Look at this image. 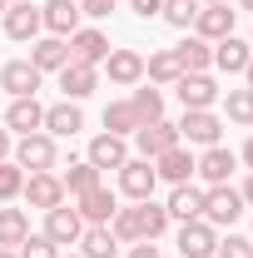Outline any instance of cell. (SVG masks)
<instances>
[{"mask_svg":"<svg viewBox=\"0 0 253 258\" xmlns=\"http://www.w3.org/2000/svg\"><path fill=\"white\" fill-rule=\"evenodd\" d=\"M243 209H248V204H243V194L233 189V184H209V189H204V224L233 228V219H238Z\"/></svg>","mask_w":253,"mask_h":258,"instance_id":"6da1fadb","label":"cell"},{"mask_svg":"<svg viewBox=\"0 0 253 258\" xmlns=\"http://www.w3.org/2000/svg\"><path fill=\"white\" fill-rule=\"evenodd\" d=\"M174 129H179V144H199V149H209V144L223 139V119L214 109H184V119Z\"/></svg>","mask_w":253,"mask_h":258,"instance_id":"7a4b0ae2","label":"cell"},{"mask_svg":"<svg viewBox=\"0 0 253 258\" xmlns=\"http://www.w3.org/2000/svg\"><path fill=\"white\" fill-rule=\"evenodd\" d=\"M114 174H119V194H124V199H134V204L154 199V184H159L154 159H124Z\"/></svg>","mask_w":253,"mask_h":258,"instance_id":"3957f363","label":"cell"},{"mask_svg":"<svg viewBox=\"0 0 253 258\" xmlns=\"http://www.w3.org/2000/svg\"><path fill=\"white\" fill-rule=\"evenodd\" d=\"M20 169H30V174H45V169H55V134H20V144L10 149Z\"/></svg>","mask_w":253,"mask_h":258,"instance_id":"277c9868","label":"cell"},{"mask_svg":"<svg viewBox=\"0 0 253 258\" xmlns=\"http://www.w3.org/2000/svg\"><path fill=\"white\" fill-rule=\"evenodd\" d=\"M80 233H85V219H80V209H70V204H55V209L45 214V238H50L55 248H75V243H80Z\"/></svg>","mask_w":253,"mask_h":258,"instance_id":"5b68a950","label":"cell"},{"mask_svg":"<svg viewBox=\"0 0 253 258\" xmlns=\"http://www.w3.org/2000/svg\"><path fill=\"white\" fill-rule=\"evenodd\" d=\"M219 253V228L204 224V219H189L179 224V258H214Z\"/></svg>","mask_w":253,"mask_h":258,"instance_id":"8992f818","label":"cell"},{"mask_svg":"<svg viewBox=\"0 0 253 258\" xmlns=\"http://www.w3.org/2000/svg\"><path fill=\"white\" fill-rule=\"evenodd\" d=\"M129 139H134L139 159H159L164 149H174V144H179V129L169 124V119H154V124H139Z\"/></svg>","mask_w":253,"mask_h":258,"instance_id":"52a82bcc","label":"cell"},{"mask_svg":"<svg viewBox=\"0 0 253 258\" xmlns=\"http://www.w3.org/2000/svg\"><path fill=\"white\" fill-rule=\"evenodd\" d=\"M174 90H179V104L184 109H214L219 95H223L219 85H214V75H179Z\"/></svg>","mask_w":253,"mask_h":258,"instance_id":"ba28073f","label":"cell"},{"mask_svg":"<svg viewBox=\"0 0 253 258\" xmlns=\"http://www.w3.org/2000/svg\"><path fill=\"white\" fill-rule=\"evenodd\" d=\"M80 20H85L80 15V0H45L40 5V25L50 35H60V40H70V35L80 30Z\"/></svg>","mask_w":253,"mask_h":258,"instance_id":"9c48e42d","label":"cell"},{"mask_svg":"<svg viewBox=\"0 0 253 258\" xmlns=\"http://www.w3.org/2000/svg\"><path fill=\"white\" fill-rule=\"evenodd\" d=\"M233 5H199V15H194V35L199 40H209V45H219L223 35H233Z\"/></svg>","mask_w":253,"mask_h":258,"instance_id":"30bf717a","label":"cell"},{"mask_svg":"<svg viewBox=\"0 0 253 258\" xmlns=\"http://www.w3.org/2000/svg\"><path fill=\"white\" fill-rule=\"evenodd\" d=\"M60 90H65V99H75V104H80L85 95H95V90H99V64L70 60V64L60 70Z\"/></svg>","mask_w":253,"mask_h":258,"instance_id":"8fae6325","label":"cell"},{"mask_svg":"<svg viewBox=\"0 0 253 258\" xmlns=\"http://www.w3.org/2000/svg\"><path fill=\"white\" fill-rule=\"evenodd\" d=\"M40 80H45V75H40V70H35L30 60H10L5 70H0V90H5L10 99H25V95H35V90H40Z\"/></svg>","mask_w":253,"mask_h":258,"instance_id":"7c38bea8","label":"cell"},{"mask_svg":"<svg viewBox=\"0 0 253 258\" xmlns=\"http://www.w3.org/2000/svg\"><path fill=\"white\" fill-rule=\"evenodd\" d=\"M40 30H45V25H40V5H35V0H20V5L10 0V10H5V35H10V40H40Z\"/></svg>","mask_w":253,"mask_h":258,"instance_id":"4fadbf2b","label":"cell"},{"mask_svg":"<svg viewBox=\"0 0 253 258\" xmlns=\"http://www.w3.org/2000/svg\"><path fill=\"white\" fill-rule=\"evenodd\" d=\"M194 164H199V159L189 154V144H174V149H164V154L154 159V174L164 179V184H189Z\"/></svg>","mask_w":253,"mask_h":258,"instance_id":"5bb4252c","label":"cell"},{"mask_svg":"<svg viewBox=\"0 0 253 258\" xmlns=\"http://www.w3.org/2000/svg\"><path fill=\"white\" fill-rule=\"evenodd\" d=\"M5 129H10V134H35V129H45V104H40L35 95L10 99V109H5Z\"/></svg>","mask_w":253,"mask_h":258,"instance_id":"9a60e30c","label":"cell"},{"mask_svg":"<svg viewBox=\"0 0 253 258\" xmlns=\"http://www.w3.org/2000/svg\"><path fill=\"white\" fill-rule=\"evenodd\" d=\"M20 194L30 199V209H45V214H50L55 204H65V184H60V174H50V169H45V174H30Z\"/></svg>","mask_w":253,"mask_h":258,"instance_id":"2e32d148","label":"cell"},{"mask_svg":"<svg viewBox=\"0 0 253 258\" xmlns=\"http://www.w3.org/2000/svg\"><path fill=\"white\" fill-rule=\"evenodd\" d=\"M114 209H119V194L104 189V184H95V189L80 194V219H85V224H109Z\"/></svg>","mask_w":253,"mask_h":258,"instance_id":"e0dca14e","label":"cell"},{"mask_svg":"<svg viewBox=\"0 0 253 258\" xmlns=\"http://www.w3.org/2000/svg\"><path fill=\"white\" fill-rule=\"evenodd\" d=\"M104 75H109V85H139L144 80V55L139 50H109L104 55Z\"/></svg>","mask_w":253,"mask_h":258,"instance_id":"ac0fdd59","label":"cell"},{"mask_svg":"<svg viewBox=\"0 0 253 258\" xmlns=\"http://www.w3.org/2000/svg\"><path fill=\"white\" fill-rule=\"evenodd\" d=\"M233 149H223V144H209L204 154H199V164H194V174L204 179V184H228V174H233Z\"/></svg>","mask_w":253,"mask_h":258,"instance_id":"d6986e66","label":"cell"},{"mask_svg":"<svg viewBox=\"0 0 253 258\" xmlns=\"http://www.w3.org/2000/svg\"><path fill=\"white\" fill-rule=\"evenodd\" d=\"M30 64L45 75V70H55L60 75L65 64H70V40H60V35H45V40H30Z\"/></svg>","mask_w":253,"mask_h":258,"instance_id":"ffe728a7","label":"cell"},{"mask_svg":"<svg viewBox=\"0 0 253 258\" xmlns=\"http://www.w3.org/2000/svg\"><path fill=\"white\" fill-rule=\"evenodd\" d=\"M253 60V45L248 40H238V35H223L219 45H214V64H219L223 75H243Z\"/></svg>","mask_w":253,"mask_h":258,"instance_id":"44dd1931","label":"cell"},{"mask_svg":"<svg viewBox=\"0 0 253 258\" xmlns=\"http://www.w3.org/2000/svg\"><path fill=\"white\" fill-rule=\"evenodd\" d=\"M104 55H109V35H104V30H75V35H70V60L104 64Z\"/></svg>","mask_w":253,"mask_h":258,"instance_id":"7402d4cb","label":"cell"},{"mask_svg":"<svg viewBox=\"0 0 253 258\" xmlns=\"http://www.w3.org/2000/svg\"><path fill=\"white\" fill-rule=\"evenodd\" d=\"M124 159H129V144L119 134H95V139H90V164H95L99 174H104V169H119Z\"/></svg>","mask_w":253,"mask_h":258,"instance_id":"603a6c76","label":"cell"},{"mask_svg":"<svg viewBox=\"0 0 253 258\" xmlns=\"http://www.w3.org/2000/svg\"><path fill=\"white\" fill-rule=\"evenodd\" d=\"M169 219H179V224H189V219H204V189H194V184H174L169 194Z\"/></svg>","mask_w":253,"mask_h":258,"instance_id":"cb8c5ba5","label":"cell"},{"mask_svg":"<svg viewBox=\"0 0 253 258\" xmlns=\"http://www.w3.org/2000/svg\"><path fill=\"white\" fill-rule=\"evenodd\" d=\"M174 55H179V70H184V75H209V64H214V45L199 40V35H189L184 45H174Z\"/></svg>","mask_w":253,"mask_h":258,"instance_id":"d4e9b609","label":"cell"},{"mask_svg":"<svg viewBox=\"0 0 253 258\" xmlns=\"http://www.w3.org/2000/svg\"><path fill=\"white\" fill-rule=\"evenodd\" d=\"M45 129H50V134H60V139H75V134L85 129V114H80V104H75V99H65V104H50V109H45Z\"/></svg>","mask_w":253,"mask_h":258,"instance_id":"484cf974","label":"cell"},{"mask_svg":"<svg viewBox=\"0 0 253 258\" xmlns=\"http://www.w3.org/2000/svg\"><path fill=\"white\" fill-rule=\"evenodd\" d=\"M134 219H139V243H154L169 228V209L154 204V199H144V204H134Z\"/></svg>","mask_w":253,"mask_h":258,"instance_id":"4316f807","label":"cell"},{"mask_svg":"<svg viewBox=\"0 0 253 258\" xmlns=\"http://www.w3.org/2000/svg\"><path fill=\"white\" fill-rule=\"evenodd\" d=\"M114 248H119V238L109 233V224H85V233H80V253L85 258H114Z\"/></svg>","mask_w":253,"mask_h":258,"instance_id":"83f0119b","label":"cell"},{"mask_svg":"<svg viewBox=\"0 0 253 258\" xmlns=\"http://www.w3.org/2000/svg\"><path fill=\"white\" fill-rule=\"evenodd\" d=\"M30 238V214L25 209H0V248H20Z\"/></svg>","mask_w":253,"mask_h":258,"instance_id":"f1b7e54d","label":"cell"},{"mask_svg":"<svg viewBox=\"0 0 253 258\" xmlns=\"http://www.w3.org/2000/svg\"><path fill=\"white\" fill-rule=\"evenodd\" d=\"M60 184H65V194H75V199H80L85 189H95V184H104V174H99V169H95L90 159H75V164H70V169L60 174Z\"/></svg>","mask_w":253,"mask_h":258,"instance_id":"f546056e","label":"cell"},{"mask_svg":"<svg viewBox=\"0 0 253 258\" xmlns=\"http://www.w3.org/2000/svg\"><path fill=\"white\" fill-rule=\"evenodd\" d=\"M129 104H134V119H139V124H154V119H164V90H154V85L134 90V95H129Z\"/></svg>","mask_w":253,"mask_h":258,"instance_id":"4dcf8cb0","label":"cell"},{"mask_svg":"<svg viewBox=\"0 0 253 258\" xmlns=\"http://www.w3.org/2000/svg\"><path fill=\"white\" fill-rule=\"evenodd\" d=\"M144 75H149V85H174L184 70H179V55H174V50H154V55L144 60Z\"/></svg>","mask_w":253,"mask_h":258,"instance_id":"1f68e13d","label":"cell"},{"mask_svg":"<svg viewBox=\"0 0 253 258\" xmlns=\"http://www.w3.org/2000/svg\"><path fill=\"white\" fill-rule=\"evenodd\" d=\"M134 129H139V119H134V104H129V99L104 104V134H119V139H129Z\"/></svg>","mask_w":253,"mask_h":258,"instance_id":"d6a6232c","label":"cell"},{"mask_svg":"<svg viewBox=\"0 0 253 258\" xmlns=\"http://www.w3.org/2000/svg\"><path fill=\"white\" fill-rule=\"evenodd\" d=\"M223 114H228V124H253V90H228Z\"/></svg>","mask_w":253,"mask_h":258,"instance_id":"836d02e7","label":"cell"},{"mask_svg":"<svg viewBox=\"0 0 253 258\" xmlns=\"http://www.w3.org/2000/svg\"><path fill=\"white\" fill-rule=\"evenodd\" d=\"M174 30H194V15H199V0H164V10H159Z\"/></svg>","mask_w":253,"mask_h":258,"instance_id":"e575fe53","label":"cell"},{"mask_svg":"<svg viewBox=\"0 0 253 258\" xmlns=\"http://www.w3.org/2000/svg\"><path fill=\"white\" fill-rule=\"evenodd\" d=\"M25 189V169L15 159H0V204H10V199H20Z\"/></svg>","mask_w":253,"mask_h":258,"instance_id":"d590c367","label":"cell"},{"mask_svg":"<svg viewBox=\"0 0 253 258\" xmlns=\"http://www.w3.org/2000/svg\"><path fill=\"white\" fill-rule=\"evenodd\" d=\"M109 233H114L119 243H139V219H134V209H114V219H109Z\"/></svg>","mask_w":253,"mask_h":258,"instance_id":"8d00e7d4","label":"cell"},{"mask_svg":"<svg viewBox=\"0 0 253 258\" xmlns=\"http://www.w3.org/2000/svg\"><path fill=\"white\" fill-rule=\"evenodd\" d=\"M15 258H60V248H55V243H50L45 233H30V238H25V243L15 248Z\"/></svg>","mask_w":253,"mask_h":258,"instance_id":"74e56055","label":"cell"},{"mask_svg":"<svg viewBox=\"0 0 253 258\" xmlns=\"http://www.w3.org/2000/svg\"><path fill=\"white\" fill-rule=\"evenodd\" d=\"M214 258H253V238H243V233H228L219 243V253Z\"/></svg>","mask_w":253,"mask_h":258,"instance_id":"f35d334b","label":"cell"},{"mask_svg":"<svg viewBox=\"0 0 253 258\" xmlns=\"http://www.w3.org/2000/svg\"><path fill=\"white\" fill-rule=\"evenodd\" d=\"M114 10V0H80V15H90V20H104Z\"/></svg>","mask_w":253,"mask_h":258,"instance_id":"ab89813d","label":"cell"},{"mask_svg":"<svg viewBox=\"0 0 253 258\" xmlns=\"http://www.w3.org/2000/svg\"><path fill=\"white\" fill-rule=\"evenodd\" d=\"M129 10H134L139 20H154L159 10H164V0H129Z\"/></svg>","mask_w":253,"mask_h":258,"instance_id":"60d3db41","label":"cell"},{"mask_svg":"<svg viewBox=\"0 0 253 258\" xmlns=\"http://www.w3.org/2000/svg\"><path fill=\"white\" fill-rule=\"evenodd\" d=\"M129 258H164V253H159L154 243H134V248H129Z\"/></svg>","mask_w":253,"mask_h":258,"instance_id":"b9f144b4","label":"cell"},{"mask_svg":"<svg viewBox=\"0 0 253 258\" xmlns=\"http://www.w3.org/2000/svg\"><path fill=\"white\" fill-rule=\"evenodd\" d=\"M10 149H15L10 144V129H0V159H10Z\"/></svg>","mask_w":253,"mask_h":258,"instance_id":"7bdbcfd3","label":"cell"},{"mask_svg":"<svg viewBox=\"0 0 253 258\" xmlns=\"http://www.w3.org/2000/svg\"><path fill=\"white\" fill-rule=\"evenodd\" d=\"M238 194H243V204L253 209V169H248V179H243V189H238Z\"/></svg>","mask_w":253,"mask_h":258,"instance_id":"ee69618b","label":"cell"},{"mask_svg":"<svg viewBox=\"0 0 253 258\" xmlns=\"http://www.w3.org/2000/svg\"><path fill=\"white\" fill-rule=\"evenodd\" d=\"M243 164H248V169H253V139H248V144H243Z\"/></svg>","mask_w":253,"mask_h":258,"instance_id":"f6af8a7d","label":"cell"},{"mask_svg":"<svg viewBox=\"0 0 253 258\" xmlns=\"http://www.w3.org/2000/svg\"><path fill=\"white\" fill-rule=\"evenodd\" d=\"M243 80H248V85H243V90H253V60H248V70H243Z\"/></svg>","mask_w":253,"mask_h":258,"instance_id":"bcb514c9","label":"cell"},{"mask_svg":"<svg viewBox=\"0 0 253 258\" xmlns=\"http://www.w3.org/2000/svg\"><path fill=\"white\" fill-rule=\"evenodd\" d=\"M199 5H228V0H199Z\"/></svg>","mask_w":253,"mask_h":258,"instance_id":"7dc6e473","label":"cell"},{"mask_svg":"<svg viewBox=\"0 0 253 258\" xmlns=\"http://www.w3.org/2000/svg\"><path fill=\"white\" fill-rule=\"evenodd\" d=\"M0 258H15V248H0Z\"/></svg>","mask_w":253,"mask_h":258,"instance_id":"c3c4849f","label":"cell"},{"mask_svg":"<svg viewBox=\"0 0 253 258\" xmlns=\"http://www.w3.org/2000/svg\"><path fill=\"white\" fill-rule=\"evenodd\" d=\"M5 10H10V0H0V15H5Z\"/></svg>","mask_w":253,"mask_h":258,"instance_id":"681fc988","label":"cell"},{"mask_svg":"<svg viewBox=\"0 0 253 258\" xmlns=\"http://www.w3.org/2000/svg\"><path fill=\"white\" fill-rule=\"evenodd\" d=\"M238 5H243V10H253V0H238Z\"/></svg>","mask_w":253,"mask_h":258,"instance_id":"f907efd6","label":"cell"},{"mask_svg":"<svg viewBox=\"0 0 253 258\" xmlns=\"http://www.w3.org/2000/svg\"><path fill=\"white\" fill-rule=\"evenodd\" d=\"M60 258H65V253H60ZM70 258H85V253H70Z\"/></svg>","mask_w":253,"mask_h":258,"instance_id":"816d5d0a","label":"cell"},{"mask_svg":"<svg viewBox=\"0 0 253 258\" xmlns=\"http://www.w3.org/2000/svg\"><path fill=\"white\" fill-rule=\"evenodd\" d=\"M248 45H253V40H248Z\"/></svg>","mask_w":253,"mask_h":258,"instance_id":"f5cc1de1","label":"cell"}]
</instances>
